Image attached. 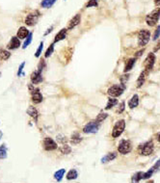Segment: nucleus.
Masks as SVG:
<instances>
[{"label":"nucleus","mask_w":160,"mask_h":183,"mask_svg":"<svg viewBox=\"0 0 160 183\" xmlns=\"http://www.w3.org/2000/svg\"><path fill=\"white\" fill-rule=\"evenodd\" d=\"M160 17V9H155L150 13L146 17V22L148 26H154Z\"/></svg>","instance_id":"1"},{"label":"nucleus","mask_w":160,"mask_h":183,"mask_svg":"<svg viewBox=\"0 0 160 183\" xmlns=\"http://www.w3.org/2000/svg\"><path fill=\"white\" fill-rule=\"evenodd\" d=\"M154 143H152L151 141H148L147 143H145V144L141 145L138 149H139L140 154L147 156V155H151V153L154 152Z\"/></svg>","instance_id":"2"},{"label":"nucleus","mask_w":160,"mask_h":183,"mask_svg":"<svg viewBox=\"0 0 160 183\" xmlns=\"http://www.w3.org/2000/svg\"><path fill=\"white\" fill-rule=\"evenodd\" d=\"M150 38H151L150 31L146 30V29L141 30L139 32V34H138V45H139V46L146 45L148 43V41H150Z\"/></svg>","instance_id":"3"},{"label":"nucleus","mask_w":160,"mask_h":183,"mask_svg":"<svg viewBox=\"0 0 160 183\" xmlns=\"http://www.w3.org/2000/svg\"><path fill=\"white\" fill-rule=\"evenodd\" d=\"M100 127V122H99L97 120H94V122H90L86 124L83 128V132L84 133H97L99 131Z\"/></svg>","instance_id":"4"},{"label":"nucleus","mask_w":160,"mask_h":183,"mask_svg":"<svg viewBox=\"0 0 160 183\" xmlns=\"http://www.w3.org/2000/svg\"><path fill=\"white\" fill-rule=\"evenodd\" d=\"M132 149V145L131 142L128 140H122L120 142V144L118 146V151L122 154H126L129 153Z\"/></svg>","instance_id":"5"},{"label":"nucleus","mask_w":160,"mask_h":183,"mask_svg":"<svg viewBox=\"0 0 160 183\" xmlns=\"http://www.w3.org/2000/svg\"><path fill=\"white\" fill-rule=\"evenodd\" d=\"M125 120H118V122H116V124L114 125L112 136H113L114 138H118L119 136H121L122 133L123 132V130H125Z\"/></svg>","instance_id":"6"},{"label":"nucleus","mask_w":160,"mask_h":183,"mask_svg":"<svg viewBox=\"0 0 160 183\" xmlns=\"http://www.w3.org/2000/svg\"><path fill=\"white\" fill-rule=\"evenodd\" d=\"M41 16L39 11H35L33 13H30L25 18V23H26L28 26H34V25L38 22L39 17Z\"/></svg>","instance_id":"7"},{"label":"nucleus","mask_w":160,"mask_h":183,"mask_svg":"<svg viewBox=\"0 0 160 183\" xmlns=\"http://www.w3.org/2000/svg\"><path fill=\"white\" fill-rule=\"evenodd\" d=\"M123 90H125V87H122L121 85H113L112 87H110L107 91L108 94L110 97H118L123 93Z\"/></svg>","instance_id":"8"},{"label":"nucleus","mask_w":160,"mask_h":183,"mask_svg":"<svg viewBox=\"0 0 160 183\" xmlns=\"http://www.w3.org/2000/svg\"><path fill=\"white\" fill-rule=\"evenodd\" d=\"M43 148H45V149L47 151H55V149L57 148V144L53 139L46 137L45 140H43Z\"/></svg>","instance_id":"9"},{"label":"nucleus","mask_w":160,"mask_h":183,"mask_svg":"<svg viewBox=\"0 0 160 183\" xmlns=\"http://www.w3.org/2000/svg\"><path fill=\"white\" fill-rule=\"evenodd\" d=\"M155 63V56L154 53H150L148 55L147 59L145 60V68H146V71H151V68H154Z\"/></svg>","instance_id":"10"},{"label":"nucleus","mask_w":160,"mask_h":183,"mask_svg":"<svg viewBox=\"0 0 160 183\" xmlns=\"http://www.w3.org/2000/svg\"><path fill=\"white\" fill-rule=\"evenodd\" d=\"M31 93H32V101H33L35 104L41 103V102L43 101V96H42L40 90L39 89L31 90Z\"/></svg>","instance_id":"11"},{"label":"nucleus","mask_w":160,"mask_h":183,"mask_svg":"<svg viewBox=\"0 0 160 183\" xmlns=\"http://www.w3.org/2000/svg\"><path fill=\"white\" fill-rule=\"evenodd\" d=\"M19 46H20V42H19V38H17V37H13V38L11 39L10 43H8V45H7V48L14 50V49L19 48Z\"/></svg>","instance_id":"12"},{"label":"nucleus","mask_w":160,"mask_h":183,"mask_svg":"<svg viewBox=\"0 0 160 183\" xmlns=\"http://www.w3.org/2000/svg\"><path fill=\"white\" fill-rule=\"evenodd\" d=\"M31 81L33 84H39L43 81V77H42V72H40L38 71H36L34 72H32L31 74Z\"/></svg>","instance_id":"13"},{"label":"nucleus","mask_w":160,"mask_h":183,"mask_svg":"<svg viewBox=\"0 0 160 183\" xmlns=\"http://www.w3.org/2000/svg\"><path fill=\"white\" fill-rule=\"evenodd\" d=\"M80 20H81V16H80L79 14H75L74 17H72L71 19L70 20V22H68V29H72L74 28L76 25H78L80 23Z\"/></svg>","instance_id":"14"},{"label":"nucleus","mask_w":160,"mask_h":183,"mask_svg":"<svg viewBox=\"0 0 160 183\" xmlns=\"http://www.w3.org/2000/svg\"><path fill=\"white\" fill-rule=\"evenodd\" d=\"M29 34H30V33H29V31L27 30V28L22 26L19 29V31H17V38L25 39V38H27Z\"/></svg>","instance_id":"15"},{"label":"nucleus","mask_w":160,"mask_h":183,"mask_svg":"<svg viewBox=\"0 0 160 183\" xmlns=\"http://www.w3.org/2000/svg\"><path fill=\"white\" fill-rule=\"evenodd\" d=\"M138 104H139V97H138L137 94H134L128 101V106H129V108L133 109V108L137 107Z\"/></svg>","instance_id":"16"},{"label":"nucleus","mask_w":160,"mask_h":183,"mask_svg":"<svg viewBox=\"0 0 160 183\" xmlns=\"http://www.w3.org/2000/svg\"><path fill=\"white\" fill-rule=\"evenodd\" d=\"M148 73V71H146V69H145L144 71H142V73H141L140 76H139V78H138V80H137V87H138V88H140V87L144 84L145 79H146Z\"/></svg>","instance_id":"17"},{"label":"nucleus","mask_w":160,"mask_h":183,"mask_svg":"<svg viewBox=\"0 0 160 183\" xmlns=\"http://www.w3.org/2000/svg\"><path fill=\"white\" fill-rule=\"evenodd\" d=\"M66 36H67V29L64 28V29H62V30H60V32L55 36L54 43L60 42V41H62V40H64L65 38H66Z\"/></svg>","instance_id":"18"},{"label":"nucleus","mask_w":160,"mask_h":183,"mask_svg":"<svg viewBox=\"0 0 160 183\" xmlns=\"http://www.w3.org/2000/svg\"><path fill=\"white\" fill-rule=\"evenodd\" d=\"M116 157H117V152H110V153H108V154L105 155L102 159H101V162L107 163V162H109V161L114 160Z\"/></svg>","instance_id":"19"},{"label":"nucleus","mask_w":160,"mask_h":183,"mask_svg":"<svg viewBox=\"0 0 160 183\" xmlns=\"http://www.w3.org/2000/svg\"><path fill=\"white\" fill-rule=\"evenodd\" d=\"M135 62H136L135 58H131V59L127 60L126 64H125V72L129 71L130 69L133 68V66H134V64H135Z\"/></svg>","instance_id":"20"},{"label":"nucleus","mask_w":160,"mask_h":183,"mask_svg":"<svg viewBox=\"0 0 160 183\" xmlns=\"http://www.w3.org/2000/svg\"><path fill=\"white\" fill-rule=\"evenodd\" d=\"M27 114L34 119L38 118V111L35 107H33V106H29V108L27 109Z\"/></svg>","instance_id":"21"},{"label":"nucleus","mask_w":160,"mask_h":183,"mask_svg":"<svg viewBox=\"0 0 160 183\" xmlns=\"http://www.w3.org/2000/svg\"><path fill=\"white\" fill-rule=\"evenodd\" d=\"M57 0H43L41 3V6L43 8H50V7H52L54 5V3Z\"/></svg>","instance_id":"22"},{"label":"nucleus","mask_w":160,"mask_h":183,"mask_svg":"<svg viewBox=\"0 0 160 183\" xmlns=\"http://www.w3.org/2000/svg\"><path fill=\"white\" fill-rule=\"evenodd\" d=\"M65 173H66V170L65 169H61L59 171H57L55 174H54V178L56 179L57 181H61L62 178H63Z\"/></svg>","instance_id":"23"},{"label":"nucleus","mask_w":160,"mask_h":183,"mask_svg":"<svg viewBox=\"0 0 160 183\" xmlns=\"http://www.w3.org/2000/svg\"><path fill=\"white\" fill-rule=\"evenodd\" d=\"M71 141L72 144L76 145V144H78V143H80V142L82 141V138L80 137L79 133L75 132V133H74V134L71 135Z\"/></svg>","instance_id":"24"},{"label":"nucleus","mask_w":160,"mask_h":183,"mask_svg":"<svg viewBox=\"0 0 160 183\" xmlns=\"http://www.w3.org/2000/svg\"><path fill=\"white\" fill-rule=\"evenodd\" d=\"M77 177H78L77 171H76V170H71L68 173V174H67V179H68V180H71V179L77 178Z\"/></svg>","instance_id":"25"},{"label":"nucleus","mask_w":160,"mask_h":183,"mask_svg":"<svg viewBox=\"0 0 160 183\" xmlns=\"http://www.w3.org/2000/svg\"><path fill=\"white\" fill-rule=\"evenodd\" d=\"M143 173L142 171H138L132 177V183H138L141 179H143Z\"/></svg>","instance_id":"26"},{"label":"nucleus","mask_w":160,"mask_h":183,"mask_svg":"<svg viewBox=\"0 0 160 183\" xmlns=\"http://www.w3.org/2000/svg\"><path fill=\"white\" fill-rule=\"evenodd\" d=\"M118 103V100L116 99V98H109L108 99V103L106 105V107H105V109L106 110H109L111 109L112 107H114V106Z\"/></svg>","instance_id":"27"},{"label":"nucleus","mask_w":160,"mask_h":183,"mask_svg":"<svg viewBox=\"0 0 160 183\" xmlns=\"http://www.w3.org/2000/svg\"><path fill=\"white\" fill-rule=\"evenodd\" d=\"M7 157V148L5 145L0 146V159H5Z\"/></svg>","instance_id":"28"},{"label":"nucleus","mask_w":160,"mask_h":183,"mask_svg":"<svg viewBox=\"0 0 160 183\" xmlns=\"http://www.w3.org/2000/svg\"><path fill=\"white\" fill-rule=\"evenodd\" d=\"M11 56V53L7 50H0V58L2 60H8Z\"/></svg>","instance_id":"29"},{"label":"nucleus","mask_w":160,"mask_h":183,"mask_svg":"<svg viewBox=\"0 0 160 183\" xmlns=\"http://www.w3.org/2000/svg\"><path fill=\"white\" fill-rule=\"evenodd\" d=\"M60 151H61L62 153H64V154H68V153H71V146H70L64 145V146H61Z\"/></svg>","instance_id":"30"},{"label":"nucleus","mask_w":160,"mask_h":183,"mask_svg":"<svg viewBox=\"0 0 160 183\" xmlns=\"http://www.w3.org/2000/svg\"><path fill=\"white\" fill-rule=\"evenodd\" d=\"M32 36H33L32 33H30V34L28 35V37L26 38V41H25L24 43H23V48H26V47L31 43V42H32Z\"/></svg>","instance_id":"31"},{"label":"nucleus","mask_w":160,"mask_h":183,"mask_svg":"<svg viewBox=\"0 0 160 183\" xmlns=\"http://www.w3.org/2000/svg\"><path fill=\"white\" fill-rule=\"evenodd\" d=\"M53 50H54V45L52 43V45H50L48 48H47L46 52H45V56L46 58H48L50 55L53 53Z\"/></svg>","instance_id":"32"},{"label":"nucleus","mask_w":160,"mask_h":183,"mask_svg":"<svg viewBox=\"0 0 160 183\" xmlns=\"http://www.w3.org/2000/svg\"><path fill=\"white\" fill-rule=\"evenodd\" d=\"M154 173V169H151V170H148L147 173H145L144 174H143V179H148V178H150L151 175H152V174Z\"/></svg>","instance_id":"33"},{"label":"nucleus","mask_w":160,"mask_h":183,"mask_svg":"<svg viewBox=\"0 0 160 183\" xmlns=\"http://www.w3.org/2000/svg\"><path fill=\"white\" fill-rule=\"evenodd\" d=\"M107 114H105V113H100V114L97 116V120H97V122H103V120L107 118Z\"/></svg>","instance_id":"34"},{"label":"nucleus","mask_w":160,"mask_h":183,"mask_svg":"<svg viewBox=\"0 0 160 183\" xmlns=\"http://www.w3.org/2000/svg\"><path fill=\"white\" fill-rule=\"evenodd\" d=\"M43 43L42 42L41 43H40V45H39L37 51H36V54H35V56L37 57V58L41 56V53H42V50H43Z\"/></svg>","instance_id":"35"},{"label":"nucleus","mask_w":160,"mask_h":183,"mask_svg":"<svg viewBox=\"0 0 160 183\" xmlns=\"http://www.w3.org/2000/svg\"><path fill=\"white\" fill-rule=\"evenodd\" d=\"M45 68V60H42V61L39 63V66H38V71L42 72Z\"/></svg>","instance_id":"36"},{"label":"nucleus","mask_w":160,"mask_h":183,"mask_svg":"<svg viewBox=\"0 0 160 183\" xmlns=\"http://www.w3.org/2000/svg\"><path fill=\"white\" fill-rule=\"evenodd\" d=\"M24 66H25V62H23V63H21V64H20L19 68V71H17V76H20V75H24V73L22 72V71H23V68H24Z\"/></svg>","instance_id":"37"},{"label":"nucleus","mask_w":160,"mask_h":183,"mask_svg":"<svg viewBox=\"0 0 160 183\" xmlns=\"http://www.w3.org/2000/svg\"><path fill=\"white\" fill-rule=\"evenodd\" d=\"M96 6H97V0H90L86 7H87V8H90V7H96Z\"/></svg>","instance_id":"38"},{"label":"nucleus","mask_w":160,"mask_h":183,"mask_svg":"<svg viewBox=\"0 0 160 183\" xmlns=\"http://www.w3.org/2000/svg\"><path fill=\"white\" fill-rule=\"evenodd\" d=\"M159 36H160V25L157 27V29H156L154 34V41H156V40L159 38Z\"/></svg>","instance_id":"39"},{"label":"nucleus","mask_w":160,"mask_h":183,"mask_svg":"<svg viewBox=\"0 0 160 183\" xmlns=\"http://www.w3.org/2000/svg\"><path fill=\"white\" fill-rule=\"evenodd\" d=\"M152 169H154V171H159V170H160V159L157 161V162L155 163L154 166L152 167Z\"/></svg>","instance_id":"40"},{"label":"nucleus","mask_w":160,"mask_h":183,"mask_svg":"<svg viewBox=\"0 0 160 183\" xmlns=\"http://www.w3.org/2000/svg\"><path fill=\"white\" fill-rule=\"evenodd\" d=\"M125 102H122L121 104H120V108L118 109V113H122L123 110H125Z\"/></svg>","instance_id":"41"},{"label":"nucleus","mask_w":160,"mask_h":183,"mask_svg":"<svg viewBox=\"0 0 160 183\" xmlns=\"http://www.w3.org/2000/svg\"><path fill=\"white\" fill-rule=\"evenodd\" d=\"M143 52H144V49H143V50H140V51H138V52L136 53V55H135V57H139L140 55H142V54H143Z\"/></svg>","instance_id":"42"},{"label":"nucleus","mask_w":160,"mask_h":183,"mask_svg":"<svg viewBox=\"0 0 160 183\" xmlns=\"http://www.w3.org/2000/svg\"><path fill=\"white\" fill-rule=\"evenodd\" d=\"M52 29H53V26H51V27H50V28L48 29V30H47V31H46V32L45 33V35L46 36L47 34H48V33H50V32H51V31H52Z\"/></svg>","instance_id":"43"},{"label":"nucleus","mask_w":160,"mask_h":183,"mask_svg":"<svg viewBox=\"0 0 160 183\" xmlns=\"http://www.w3.org/2000/svg\"><path fill=\"white\" fill-rule=\"evenodd\" d=\"M154 2H155V4H156V5L160 7V0H154Z\"/></svg>","instance_id":"44"},{"label":"nucleus","mask_w":160,"mask_h":183,"mask_svg":"<svg viewBox=\"0 0 160 183\" xmlns=\"http://www.w3.org/2000/svg\"><path fill=\"white\" fill-rule=\"evenodd\" d=\"M157 140H158V141L160 142V133L158 134V136H157Z\"/></svg>","instance_id":"45"},{"label":"nucleus","mask_w":160,"mask_h":183,"mask_svg":"<svg viewBox=\"0 0 160 183\" xmlns=\"http://www.w3.org/2000/svg\"><path fill=\"white\" fill-rule=\"evenodd\" d=\"M0 75H1V73H0Z\"/></svg>","instance_id":"46"}]
</instances>
